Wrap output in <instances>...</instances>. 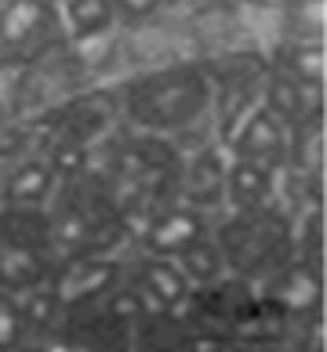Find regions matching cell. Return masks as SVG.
<instances>
[{"instance_id": "277c9868", "label": "cell", "mask_w": 327, "mask_h": 352, "mask_svg": "<svg viewBox=\"0 0 327 352\" xmlns=\"http://www.w3.org/2000/svg\"><path fill=\"white\" fill-rule=\"evenodd\" d=\"M280 146H284V127H280V120H277V116H273L269 109L255 113L251 120H247L240 142H237L240 160H251V164L269 160V156H277V153H280Z\"/></svg>"}, {"instance_id": "7a4b0ae2", "label": "cell", "mask_w": 327, "mask_h": 352, "mask_svg": "<svg viewBox=\"0 0 327 352\" xmlns=\"http://www.w3.org/2000/svg\"><path fill=\"white\" fill-rule=\"evenodd\" d=\"M204 240V221L193 211H167L146 229V247L156 258H178Z\"/></svg>"}, {"instance_id": "6da1fadb", "label": "cell", "mask_w": 327, "mask_h": 352, "mask_svg": "<svg viewBox=\"0 0 327 352\" xmlns=\"http://www.w3.org/2000/svg\"><path fill=\"white\" fill-rule=\"evenodd\" d=\"M59 15L51 0H4L0 4V47L19 51L55 33Z\"/></svg>"}, {"instance_id": "5b68a950", "label": "cell", "mask_w": 327, "mask_h": 352, "mask_svg": "<svg viewBox=\"0 0 327 352\" xmlns=\"http://www.w3.org/2000/svg\"><path fill=\"white\" fill-rule=\"evenodd\" d=\"M113 0H65V19L76 36H95L113 22Z\"/></svg>"}, {"instance_id": "8992f818", "label": "cell", "mask_w": 327, "mask_h": 352, "mask_svg": "<svg viewBox=\"0 0 327 352\" xmlns=\"http://www.w3.org/2000/svg\"><path fill=\"white\" fill-rule=\"evenodd\" d=\"M266 189H269V171L262 164H251V160L233 164V171H229V197L237 204H255V200L266 197Z\"/></svg>"}, {"instance_id": "3957f363", "label": "cell", "mask_w": 327, "mask_h": 352, "mask_svg": "<svg viewBox=\"0 0 327 352\" xmlns=\"http://www.w3.org/2000/svg\"><path fill=\"white\" fill-rule=\"evenodd\" d=\"M138 283H142V291H146L156 305H164V309L182 305L186 294H189V280L182 276V269L175 262H167V258H149V262H142Z\"/></svg>"}, {"instance_id": "52a82bcc", "label": "cell", "mask_w": 327, "mask_h": 352, "mask_svg": "<svg viewBox=\"0 0 327 352\" xmlns=\"http://www.w3.org/2000/svg\"><path fill=\"white\" fill-rule=\"evenodd\" d=\"M178 258H182L178 269H182V276H186V280H200L204 283V280H215L218 269H222V258H218V251L207 240L193 243L189 251H182Z\"/></svg>"}, {"instance_id": "ba28073f", "label": "cell", "mask_w": 327, "mask_h": 352, "mask_svg": "<svg viewBox=\"0 0 327 352\" xmlns=\"http://www.w3.org/2000/svg\"><path fill=\"white\" fill-rule=\"evenodd\" d=\"M44 189H48L44 167H25V171H19L15 182H11V197H19V200H36Z\"/></svg>"}, {"instance_id": "9c48e42d", "label": "cell", "mask_w": 327, "mask_h": 352, "mask_svg": "<svg viewBox=\"0 0 327 352\" xmlns=\"http://www.w3.org/2000/svg\"><path fill=\"white\" fill-rule=\"evenodd\" d=\"M160 0H113V8H120L124 19H146L149 11H156Z\"/></svg>"}]
</instances>
